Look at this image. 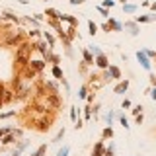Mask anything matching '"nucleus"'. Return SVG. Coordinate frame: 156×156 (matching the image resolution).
<instances>
[{"mask_svg": "<svg viewBox=\"0 0 156 156\" xmlns=\"http://www.w3.org/2000/svg\"><path fill=\"white\" fill-rule=\"evenodd\" d=\"M29 55H31V47H29V45H20L18 53H16V61L25 65V62L29 61Z\"/></svg>", "mask_w": 156, "mask_h": 156, "instance_id": "1", "label": "nucleus"}, {"mask_svg": "<svg viewBox=\"0 0 156 156\" xmlns=\"http://www.w3.org/2000/svg\"><path fill=\"white\" fill-rule=\"evenodd\" d=\"M137 57H139V61L142 62V66H144V68H150V62H148V59H147V55H144V53H139Z\"/></svg>", "mask_w": 156, "mask_h": 156, "instance_id": "2", "label": "nucleus"}, {"mask_svg": "<svg viewBox=\"0 0 156 156\" xmlns=\"http://www.w3.org/2000/svg\"><path fill=\"white\" fill-rule=\"evenodd\" d=\"M127 86H129V82L125 80V82H121V84L117 86V88H115V92H117V94H121V92H125L127 90Z\"/></svg>", "mask_w": 156, "mask_h": 156, "instance_id": "3", "label": "nucleus"}, {"mask_svg": "<svg viewBox=\"0 0 156 156\" xmlns=\"http://www.w3.org/2000/svg\"><path fill=\"white\" fill-rule=\"evenodd\" d=\"M98 66H102V68H105V66H107V61H105L104 55H98Z\"/></svg>", "mask_w": 156, "mask_h": 156, "instance_id": "4", "label": "nucleus"}, {"mask_svg": "<svg viewBox=\"0 0 156 156\" xmlns=\"http://www.w3.org/2000/svg\"><path fill=\"white\" fill-rule=\"evenodd\" d=\"M31 66L35 68V70H41V68H43V61H33Z\"/></svg>", "mask_w": 156, "mask_h": 156, "instance_id": "5", "label": "nucleus"}, {"mask_svg": "<svg viewBox=\"0 0 156 156\" xmlns=\"http://www.w3.org/2000/svg\"><path fill=\"white\" fill-rule=\"evenodd\" d=\"M109 72H111V76H113V78H119V68H115V66H109Z\"/></svg>", "mask_w": 156, "mask_h": 156, "instance_id": "6", "label": "nucleus"}, {"mask_svg": "<svg viewBox=\"0 0 156 156\" xmlns=\"http://www.w3.org/2000/svg\"><path fill=\"white\" fill-rule=\"evenodd\" d=\"M45 150H47V147H41L35 154H31V156H43V154H45Z\"/></svg>", "mask_w": 156, "mask_h": 156, "instance_id": "7", "label": "nucleus"}, {"mask_svg": "<svg viewBox=\"0 0 156 156\" xmlns=\"http://www.w3.org/2000/svg\"><path fill=\"white\" fill-rule=\"evenodd\" d=\"M53 74L57 76V78H61V76H62V72H61V68H59V66H55V68H53Z\"/></svg>", "mask_w": 156, "mask_h": 156, "instance_id": "8", "label": "nucleus"}, {"mask_svg": "<svg viewBox=\"0 0 156 156\" xmlns=\"http://www.w3.org/2000/svg\"><path fill=\"white\" fill-rule=\"evenodd\" d=\"M66 154H68V148L65 147V148H61V150H59V154H57V156H66Z\"/></svg>", "mask_w": 156, "mask_h": 156, "instance_id": "9", "label": "nucleus"}, {"mask_svg": "<svg viewBox=\"0 0 156 156\" xmlns=\"http://www.w3.org/2000/svg\"><path fill=\"white\" fill-rule=\"evenodd\" d=\"M102 152H104V147H102V144H98V147H96V156H99Z\"/></svg>", "mask_w": 156, "mask_h": 156, "instance_id": "10", "label": "nucleus"}, {"mask_svg": "<svg viewBox=\"0 0 156 156\" xmlns=\"http://www.w3.org/2000/svg\"><path fill=\"white\" fill-rule=\"evenodd\" d=\"M135 10H137V8H135L133 4H127V6H125V12H135Z\"/></svg>", "mask_w": 156, "mask_h": 156, "instance_id": "11", "label": "nucleus"}, {"mask_svg": "<svg viewBox=\"0 0 156 156\" xmlns=\"http://www.w3.org/2000/svg\"><path fill=\"white\" fill-rule=\"evenodd\" d=\"M12 141H14V139H12V135H8V137H6V139H4V141H2V142H4V144H10V142H12Z\"/></svg>", "mask_w": 156, "mask_h": 156, "instance_id": "12", "label": "nucleus"}, {"mask_svg": "<svg viewBox=\"0 0 156 156\" xmlns=\"http://www.w3.org/2000/svg\"><path fill=\"white\" fill-rule=\"evenodd\" d=\"M111 135H113V133H111V129H105V131H104V137H111Z\"/></svg>", "mask_w": 156, "mask_h": 156, "instance_id": "13", "label": "nucleus"}, {"mask_svg": "<svg viewBox=\"0 0 156 156\" xmlns=\"http://www.w3.org/2000/svg\"><path fill=\"white\" fill-rule=\"evenodd\" d=\"M96 29H98V28H96V24H94V22H90V31L96 33Z\"/></svg>", "mask_w": 156, "mask_h": 156, "instance_id": "14", "label": "nucleus"}, {"mask_svg": "<svg viewBox=\"0 0 156 156\" xmlns=\"http://www.w3.org/2000/svg\"><path fill=\"white\" fill-rule=\"evenodd\" d=\"M84 59H86L88 62H92V57H90V53H84Z\"/></svg>", "mask_w": 156, "mask_h": 156, "instance_id": "15", "label": "nucleus"}, {"mask_svg": "<svg viewBox=\"0 0 156 156\" xmlns=\"http://www.w3.org/2000/svg\"><path fill=\"white\" fill-rule=\"evenodd\" d=\"M92 51H94V53H96V55H102V53H99V49H98V47H96V45H92Z\"/></svg>", "mask_w": 156, "mask_h": 156, "instance_id": "16", "label": "nucleus"}, {"mask_svg": "<svg viewBox=\"0 0 156 156\" xmlns=\"http://www.w3.org/2000/svg\"><path fill=\"white\" fill-rule=\"evenodd\" d=\"M72 4H82V2H84V0H70Z\"/></svg>", "mask_w": 156, "mask_h": 156, "instance_id": "17", "label": "nucleus"}, {"mask_svg": "<svg viewBox=\"0 0 156 156\" xmlns=\"http://www.w3.org/2000/svg\"><path fill=\"white\" fill-rule=\"evenodd\" d=\"M152 98H154V99H156V90H154V92H152Z\"/></svg>", "mask_w": 156, "mask_h": 156, "instance_id": "18", "label": "nucleus"}]
</instances>
